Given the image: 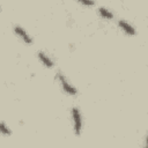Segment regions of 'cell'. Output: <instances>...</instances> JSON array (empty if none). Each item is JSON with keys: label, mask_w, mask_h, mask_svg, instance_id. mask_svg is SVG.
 <instances>
[{"label": "cell", "mask_w": 148, "mask_h": 148, "mask_svg": "<svg viewBox=\"0 0 148 148\" xmlns=\"http://www.w3.org/2000/svg\"><path fill=\"white\" fill-rule=\"evenodd\" d=\"M72 114H73V120H74V130L75 133L79 135L80 131H81V118H80V112L76 108H73L72 110Z\"/></svg>", "instance_id": "1"}, {"label": "cell", "mask_w": 148, "mask_h": 148, "mask_svg": "<svg viewBox=\"0 0 148 148\" xmlns=\"http://www.w3.org/2000/svg\"><path fill=\"white\" fill-rule=\"evenodd\" d=\"M81 3H83V5H89V6H91V5H94V1H84V0H82V1H81Z\"/></svg>", "instance_id": "8"}, {"label": "cell", "mask_w": 148, "mask_h": 148, "mask_svg": "<svg viewBox=\"0 0 148 148\" xmlns=\"http://www.w3.org/2000/svg\"><path fill=\"white\" fill-rule=\"evenodd\" d=\"M58 77H59V81H60V83H61V86H62V88L68 92V94H71V95H75L76 94V90L66 81V79L64 77V75L62 74H58Z\"/></svg>", "instance_id": "2"}, {"label": "cell", "mask_w": 148, "mask_h": 148, "mask_svg": "<svg viewBox=\"0 0 148 148\" xmlns=\"http://www.w3.org/2000/svg\"><path fill=\"white\" fill-rule=\"evenodd\" d=\"M1 132H2L3 134H9V131L6 128V126H5V124H3V123L1 124Z\"/></svg>", "instance_id": "7"}, {"label": "cell", "mask_w": 148, "mask_h": 148, "mask_svg": "<svg viewBox=\"0 0 148 148\" xmlns=\"http://www.w3.org/2000/svg\"><path fill=\"white\" fill-rule=\"evenodd\" d=\"M38 57H39V59H40V60H42V61H43L47 67H52V66H53L52 61H51V60H50V59H49V58H47L43 52H39V53H38Z\"/></svg>", "instance_id": "5"}, {"label": "cell", "mask_w": 148, "mask_h": 148, "mask_svg": "<svg viewBox=\"0 0 148 148\" xmlns=\"http://www.w3.org/2000/svg\"><path fill=\"white\" fill-rule=\"evenodd\" d=\"M146 148H148V138H147V146H146Z\"/></svg>", "instance_id": "9"}, {"label": "cell", "mask_w": 148, "mask_h": 148, "mask_svg": "<svg viewBox=\"0 0 148 148\" xmlns=\"http://www.w3.org/2000/svg\"><path fill=\"white\" fill-rule=\"evenodd\" d=\"M119 25H120L127 34H130V35H134V32H135L134 29H133L128 23H126L125 21H119Z\"/></svg>", "instance_id": "4"}, {"label": "cell", "mask_w": 148, "mask_h": 148, "mask_svg": "<svg viewBox=\"0 0 148 148\" xmlns=\"http://www.w3.org/2000/svg\"><path fill=\"white\" fill-rule=\"evenodd\" d=\"M14 30H15V32H16V34H17V35H18V36H20V37H21L25 43H28V44H30V43H31V38L28 36V34H27V32H25L21 27L16 25V27L14 28Z\"/></svg>", "instance_id": "3"}, {"label": "cell", "mask_w": 148, "mask_h": 148, "mask_svg": "<svg viewBox=\"0 0 148 148\" xmlns=\"http://www.w3.org/2000/svg\"><path fill=\"white\" fill-rule=\"evenodd\" d=\"M98 12H99V14H102L103 16H105V17H108V18H112V13H110L106 8H104V7H101V8H98Z\"/></svg>", "instance_id": "6"}]
</instances>
